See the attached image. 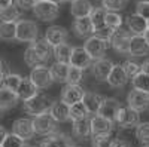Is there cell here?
Masks as SVG:
<instances>
[{
	"mask_svg": "<svg viewBox=\"0 0 149 147\" xmlns=\"http://www.w3.org/2000/svg\"><path fill=\"white\" fill-rule=\"evenodd\" d=\"M6 129L3 128V126H0V146H2V143H3V140H5V137H6Z\"/></svg>",
	"mask_w": 149,
	"mask_h": 147,
	"instance_id": "816d5d0a",
	"label": "cell"
},
{
	"mask_svg": "<svg viewBox=\"0 0 149 147\" xmlns=\"http://www.w3.org/2000/svg\"><path fill=\"white\" fill-rule=\"evenodd\" d=\"M143 37H145V39H146V42L149 43V28H148V30L143 33Z\"/></svg>",
	"mask_w": 149,
	"mask_h": 147,
	"instance_id": "f5cc1de1",
	"label": "cell"
},
{
	"mask_svg": "<svg viewBox=\"0 0 149 147\" xmlns=\"http://www.w3.org/2000/svg\"><path fill=\"white\" fill-rule=\"evenodd\" d=\"M72 132L76 138L85 140L91 135V125H90V119H81V120H74L73 126H72Z\"/></svg>",
	"mask_w": 149,
	"mask_h": 147,
	"instance_id": "d4e9b609",
	"label": "cell"
},
{
	"mask_svg": "<svg viewBox=\"0 0 149 147\" xmlns=\"http://www.w3.org/2000/svg\"><path fill=\"white\" fill-rule=\"evenodd\" d=\"M82 79H84V70L69 64L67 80H66V82H67V83H72V85H79Z\"/></svg>",
	"mask_w": 149,
	"mask_h": 147,
	"instance_id": "8d00e7d4",
	"label": "cell"
},
{
	"mask_svg": "<svg viewBox=\"0 0 149 147\" xmlns=\"http://www.w3.org/2000/svg\"><path fill=\"white\" fill-rule=\"evenodd\" d=\"M133 86L136 89H142V91L149 92V75H146L143 71H139L137 75L133 77Z\"/></svg>",
	"mask_w": 149,
	"mask_h": 147,
	"instance_id": "d590c367",
	"label": "cell"
},
{
	"mask_svg": "<svg viewBox=\"0 0 149 147\" xmlns=\"http://www.w3.org/2000/svg\"><path fill=\"white\" fill-rule=\"evenodd\" d=\"M149 52V43L143 37V34H133L130 37L128 54L133 57H143Z\"/></svg>",
	"mask_w": 149,
	"mask_h": 147,
	"instance_id": "5bb4252c",
	"label": "cell"
},
{
	"mask_svg": "<svg viewBox=\"0 0 149 147\" xmlns=\"http://www.w3.org/2000/svg\"><path fill=\"white\" fill-rule=\"evenodd\" d=\"M10 5H14V0H0V9H5Z\"/></svg>",
	"mask_w": 149,
	"mask_h": 147,
	"instance_id": "f907efd6",
	"label": "cell"
},
{
	"mask_svg": "<svg viewBox=\"0 0 149 147\" xmlns=\"http://www.w3.org/2000/svg\"><path fill=\"white\" fill-rule=\"evenodd\" d=\"M63 2H67V0H63Z\"/></svg>",
	"mask_w": 149,
	"mask_h": 147,
	"instance_id": "6125c7cd",
	"label": "cell"
},
{
	"mask_svg": "<svg viewBox=\"0 0 149 147\" xmlns=\"http://www.w3.org/2000/svg\"><path fill=\"white\" fill-rule=\"evenodd\" d=\"M17 36V22H2L0 24V39L14 40Z\"/></svg>",
	"mask_w": 149,
	"mask_h": 147,
	"instance_id": "836d02e7",
	"label": "cell"
},
{
	"mask_svg": "<svg viewBox=\"0 0 149 147\" xmlns=\"http://www.w3.org/2000/svg\"><path fill=\"white\" fill-rule=\"evenodd\" d=\"M93 5L90 0H72V6H70V12L74 18H81V17H90L91 10H93Z\"/></svg>",
	"mask_w": 149,
	"mask_h": 147,
	"instance_id": "603a6c76",
	"label": "cell"
},
{
	"mask_svg": "<svg viewBox=\"0 0 149 147\" xmlns=\"http://www.w3.org/2000/svg\"><path fill=\"white\" fill-rule=\"evenodd\" d=\"M37 92H39V89H37V86L31 82V79L30 77H22V80L19 83V88L17 89V94H18L19 100H22V101L29 100V98H31Z\"/></svg>",
	"mask_w": 149,
	"mask_h": 147,
	"instance_id": "cb8c5ba5",
	"label": "cell"
},
{
	"mask_svg": "<svg viewBox=\"0 0 149 147\" xmlns=\"http://www.w3.org/2000/svg\"><path fill=\"white\" fill-rule=\"evenodd\" d=\"M2 110H3V107H2V106H0V113H2Z\"/></svg>",
	"mask_w": 149,
	"mask_h": 147,
	"instance_id": "9f6ffc18",
	"label": "cell"
},
{
	"mask_svg": "<svg viewBox=\"0 0 149 147\" xmlns=\"http://www.w3.org/2000/svg\"><path fill=\"white\" fill-rule=\"evenodd\" d=\"M19 18V9L15 5H10L5 9H0V21L2 22H17Z\"/></svg>",
	"mask_w": 149,
	"mask_h": 147,
	"instance_id": "d6a6232c",
	"label": "cell"
},
{
	"mask_svg": "<svg viewBox=\"0 0 149 147\" xmlns=\"http://www.w3.org/2000/svg\"><path fill=\"white\" fill-rule=\"evenodd\" d=\"M127 0H102V5L106 10H121L125 6Z\"/></svg>",
	"mask_w": 149,
	"mask_h": 147,
	"instance_id": "7bdbcfd3",
	"label": "cell"
},
{
	"mask_svg": "<svg viewBox=\"0 0 149 147\" xmlns=\"http://www.w3.org/2000/svg\"><path fill=\"white\" fill-rule=\"evenodd\" d=\"M106 48H107V45H106L100 37H97L95 34H94V36H90V37L86 39L85 45H84V49L88 52V55H90L93 59L103 58Z\"/></svg>",
	"mask_w": 149,
	"mask_h": 147,
	"instance_id": "30bf717a",
	"label": "cell"
},
{
	"mask_svg": "<svg viewBox=\"0 0 149 147\" xmlns=\"http://www.w3.org/2000/svg\"><path fill=\"white\" fill-rule=\"evenodd\" d=\"M55 128H57V122L49 115V112L33 116V129L37 135H43V137L49 135V134L55 132Z\"/></svg>",
	"mask_w": 149,
	"mask_h": 147,
	"instance_id": "7a4b0ae2",
	"label": "cell"
},
{
	"mask_svg": "<svg viewBox=\"0 0 149 147\" xmlns=\"http://www.w3.org/2000/svg\"><path fill=\"white\" fill-rule=\"evenodd\" d=\"M67 147H73V146H72V144H70V146H67Z\"/></svg>",
	"mask_w": 149,
	"mask_h": 147,
	"instance_id": "680465c9",
	"label": "cell"
},
{
	"mask_svg": "<svg viewBox=\"0 0 149 147\" xmlns=\"http://www.w3.org/2000/svg\"><path fill=\"white\" fill-rule=\"evenodd\" d=\"M130 30H127V27L124 28L122 26L112 30V36H110V46L115 49L119 54H128V46H130Z\"/></svg>",
	"mask_w": 149,
	"mask_h": 147,
	"instance_id": "5b68a950",
	"label": "cell"
},
{
	"mask_svg": "<svg viewBox=\"0 0 149 147\" xmlns=\"http://www.w3.org/2000/svg\"><path fill=\"white\" fill-rule=\"evenodd\" d=\"M143 147H149V146H143Z\"/></svg>",
	"mask_w": 149,
	"mask_h": 147,
	"instance_id": "91938a15",
	"label": "cell"
},
{
	"mask_svg": "<svg viewBox=\"0 0 149 147\" xmlns=\"http://www.w3.org/2000/svg\"><path fill=\"white\" fill-rule=\"evenodd\" d=\"M91 57L88 55V52L85 51L84 48H73V51H72V55H70V59H69V64L70 66H74V67H78V68H88L91 66Z\"/></svg>",
	"mask_w": 149,
	"mask_h": 147,
	"instance_id": "9a60e30c",
	"label": "cell"
},
{
	"mask_svg": "<svg viewBox=\"0 0 149 147\" xmlns=\"http://www.w3.org/2000/svg\"><path fill=\"white\" fill-rule=\"evenodd\" d=\"M115 124H118L121 128H133L139 124V112L133 110L131 107H121L116 113Z\"/></svg>",
	"mask_w": 149,
	"mask_h": 147,
	"instance_id": "ba28073f",
	"label": "cell"
},
{
	"mask_svg": "<svg viewBox=\"0 0 149 147\" xmlns=\"http://www.w3.org/2000/svg\"><path fill=\"white\" fill-rule=\"evenodd\" d=\"M113 67V63L110 59H106V58H98L95 59V63L93 64V75L97 80H106L109 73Z\"/></svg>",
	"mask_w": 149,
	"mask_h": 147,
	"instance_id": "ac0fdd59",
	"label": "cell"
},
{
	"mask_svg": "<svg viewBox=\"0 0 149 147\" xmlns=\"http://www.w3.org/2000/svg\"><path fill=\"white\" fill-rule=\"evenodd\" d=\"M73 33L78 36V37H86L91 33H94V27L91 24L90 17H81V18H74L73 21Z\"/></svg>",
	"mask_w": 149,
	"mask_h": 147,
	"instance_id": "2e32d148",
	"label": "cell"
},
{
	"mask_svg": "<svg viewBox=\"0 0 149 147\" xmlns=\"http://www.w3.org/2000/svg\"><path fill=\"white\" fill-rule=\"evenodd\" d=\"M127 101H128V107H131L133 110L140 113L149 107V92L134 88L128 92Z\"/></svg>",
	"mask_w": 149,
	"mask_h": 147,
	"instance_id": "52a82bcc",
	"label": "cell"
},
{
	"mask_svg": "<svg viewBox=\"0 0 149 147\" xmlns=\"http://www.w3.org/2000/svg\"><path fill=\"white\" fill-rule=\"evenodd\" d=\"M18 94L6 86H0V106L3 108H9L18 103Z\"/></svg>",
	"mask_w": 149,
	"mask_h": 147,
	"instance_id": "83f0119b",
	"label": "cell"
},
{
	"mask_svg": "<svg viewBox=\"0 0 149 147\" xmlns=\"http://www.w3.org/2000/svg\"><path fill=\"white\" fill-rule=\"evenodd\" d=\"M84 95H85V89L81 85L67 83L63 88V91H61V101L66 103L67 106H72V104H76V103L82 101Z\"/></svg>",
	"mask_w": 149,
	"mask_h": 147,
	"instance_id": "9c48e42d",
	"label": "cell"
},
{
	"mask_svg": "<svg viewBox=\"0 0 149 147\" xmlns=\"http://www.w3.org/2000/svg\"><path fill=\"white\" fill-rule=\"evenodd\" d=\"M22 147H30V146H27V144H26V143H24V146H22Z\"/></svg>",
	"mask_w": 149,
	"mask_h": 147,
	"instance_id": "11a10c76",
	"label": "cell"
},
{
	"mask_svg": "<svg viewBox=\"0 0 149 147\" xmlns=\"http://www.w3.org/2000/svg\"><path fill=\"white\" fill-rule=\"evenodd\" d=\"M45 39L48 40V43L51 45L52 48H55L57 45L66 42V39H67V30L63 28V27H60V26H52V27H49L46 30Z\"/></svg>",
	"mask_w": 149,
	"mask_h": 147,
	"instance_id": "e0dca14e",
	"label": "cell"
},
{
	"mask_svg": "<svg viewBox=\"0 0 149 147\" xmlns=\"http://www.w3.org/2000/svg\"><path fill=\"white\" fill-rule=\"evenodd\" d=\"M49 115L55 119V122H66L69 120V106L63 101L52 103L49 108Z\"/></svg>",
	"mask_w": 149,
	"mask_h": 147,
	"instance_id": "484cf974",
	"label": "cell"
},
{
	"mask_svg": "<svg viewBox=\"0 0 149 147\" xmlns=\"http://www.w3.org/2000/svg\"><path fill=\"white\" fill-rule=\"evenodd\" d=\"M49 2H54V3H60L61 0H49Z\"/></svg>",
	"mask_w": 149,
	"mask_h": 147,
	"instance_id": "db71d44e",
	"label": "cell"
},
{
	"mask_svg": "<svg viewBox=\"0 0 149 147\" xmlns=\"http://www.w3.org/2000/svg\"><path fill=\"white\" fill-rule=\"evenodd\" d=\"M136 14H139L143 18L149 19V2H145V0L137 2V5H136Z\"/></svg>",
	"mask_w": 149,
	"mask_h": 147,
	"instance_id": "f6af8a7d",
	"label": "cell"
},
{
	"mask_svg": "<svg viewBox=\"0 0 149 147\" xmlns=\"http://www.w3.org/2000/svg\"><path fill=\"white\" fill-rule=\"evenodd\" d=\"M90 125H91V134L97 135V134H110L113 129V122L103 117L102 115L95 113L90 119Z\"/></svg>",
	"mask_w": 149,
	"mask_h": 147,
	"instance_id": "4fadbf2b",
	"label": "cell"
},
{
	"mask_svg": "<svg viewBox=\"0 0 149 147\" xmlns=\"http://www.w3.org/2000/svg\"><path fill=\"white\" fill-rule=\"evenodd\" d=\"M122 68H124V71H125V75H127L128 79H133L140 71V66L133 63V61H125V63L122 64Z\"/></svg>",
	"mask_w": 149,
	"mask_h": 147,
	"instance_id": "ee69618b",
	"label": "cell"
},
{
	"mask_svg": "<svg viewBox=\"0 0 149 147\" xmlns=\"http://www.w3.org/2000/svg\"><path fill=\"white\" fill-rule=\"evenodd\" d=\"M127 27L133 34H143L148 30V19L139 14H133L127 19Z\"/></svg>",
	"mask_w": 149,
	"mask_h": 147,
	"instance_id": "7402d4cb",
	"label": "cell"
},
{
	"mask_svg": "<svg viewBox=\"0 0 149 147\" xmlns=\"http://www.w3.org/2000/svg\"><path fill=\"white\" fill-rule=\"evenodd\" d=\"M72 51H73V48L69 43L63 42V43H60V45H57L54 48V55H55L57 61H61V63H69Z\"/></svg>",
	"mask_w": 149,
	"mask_h": 147,
	"instance_id": "1f68e13d",
	"label": "cell"
},
{
	"mask_svg": "<svg viewBox=\"0 0 149 147\" xmlns=\"http://www.w3.org/2000/svg\"><path fill=\"white\" fill-rule=\"evenodd\" d=\"M31 46H33V49H34V52L37 54V57L40 58L42 64H45L46 61L52 57V54H54V48L48 43L46 39H40V40L36 39V40L31 43Z\"/></svg>",
	"mask_w": 149,
	"mask_h": 147,
	"instance_id": "44dd1931",
	"label": "cell"
},
{
	"mask_svg": "<svg viewBox=\"0 0 149 147\" xmlns=\"http://www.w3.org/2000/svg\"><path fill=\"white\" fill-rule=\"evenodd\" d=\"M102 101H103V97L95 92H85V95L82 98V103L85 104L86 110L93 115H95L98 112V107H100Z\"/></svg>",
	"mask_w": 149,
	"mask_h": 147,
	"instance_id": "4316f807",
	"label": "cell"
},
{
	"mask_svg": "<svg viewBox=\"0 0 149 147\" xmlns=\"http://www.w3.org/2000/svg\"><path fill=\"white\" fill-rule=\"evenodd\" d=\"M67 146H70L69 137L60 132H52L49 135H45V138L39 144V147H67Z\"/></svg>",
	"mask_w": 149,
	"mask_h": 147,
	"instance_id": "ffe728a7",
	"label": "cell"
},
{
	"mask_svg": "<svg viewBox=\"0 0 149 147\" xmlns=\"http://www.w3.org/2000/svg\"><path fill=\"white\" fill-rule=\"evenodd\" d=\"M140 71L146 73V75H149V59H146L143 64H140Z\"/></svg>",
	"mask_w": 149,
	"mask_h": 147,
	"instance_id": "681fc988",
	"label": "cell"
},
{
	"mask_svg": "<svg viewBox=\"0 0 149 147\" xmlns=\"http://www.w3.org/2000/svg\"><path fill=\"white\" fill-rule=\"evenodd\" d=\"M24 61H26V64L30 66V67H36V66L42 64L40 58L37 57V54L34 52V49H33L31 45L26 49V52H24Z\"/></svg>",
	"mask_w": 149,
	"mask_h": 147,
	"instance_id": "ab89813d",
	"label": "cell"
},
{
	"mask_svg": "<svg viewBox=\"0 0 149 147\" xmlns=\"http://www.w3.org/2000/svg\"><path fill=\"white\" fill-rule=\"evenodd\" d=\"M112 137L110 134H97L93 135V147H110Z\"/></svg>",
	"mask_w": 149,
	"mask_h": 147,
	"instance_id": "60d3db41",
	"label": "cell"
},
{
	"mask_svg": "<svg viewBox=\"0 0 149 147\" xmlns=\"http://www.w3.org/2000/svg\"><path fill=\"white\" fill-rule=\"evenodd\" d=\"M30 79L31 82L37 86V89H45L49 88L51 83L54 82L52 76H51V70H49L46 66L39 64L36 67H31V73H30Z\"/></svg>",
	"mask_w": 149,
	"mask_h": 147,
	"instance_id": "8992f818",
	"label": "cell"
},
{
	"mask_svg": "<svg viewBox=\"0 0 149 147\" xmlns=\"http://www.w3.org/2000/svg\"><path fill=\"white\" fill-rule=\"evenodd\" d=\"M145 2H149V0H145Z\"/></svg>",
	"mask_w": 149,
	"mask_h": 147,
	"instance_id": "94428289",
	"label": "cell"
},
{
	"mask_svg": "<svg viewBox=\"0 0 149 147\" xmlns=\"http://www.w3.org/2000/svg\"><path fill=\"white\" fill-rule=\"evenodd\" d=\"M17 2V6H19L21 9H33L34 3L37 2V0H15Z\"/></svg>",
	"mask_w": 149,
	"mask_h": 147,
	"instance_id": "7dc6e473",
	"label": "cell"
},
{
	"mask_svg": "<svg viewBox=\"0 0 149 147\" xmlns=\"http://www.w3.org/2000/svg\"><path fill=\"white\" fill-rule=\"evenodd\" d=\"M22 146H24V140L19 138L18 135H15L14 132L6 134V137L2 143V147H22Z\"/></svg>",
	"mask_w": 149,
	"mask_h": 147,
	"instance_id": "b9f144b4",
	"label": "cell"
},
{
	"mask_svg": "<svg viewBox=\"0 0 149 147\" xmlns=\"http://www.w3.org/2000/svg\"><path fill=\"white\" fill-rule=\"evenodd\" d=\"M37 26L34 21L30 19H18L17 21V36L15 39L19 42H30L33 43L37 39Z\"/></svg>",
	"mask_w": 149,
	"mask_h": 147,
	"instance_id": "277c9868",
	"label": "cell"
},
{
	"mask_svg": "<svg viewBox=\"0 0 149 147\" xmlns=\"http://www.w3.org/2000/svg\"><path fill=\"white\" fill-rule=\"evenodd\" d=\"M121 103L118 100H115V98H103V101L100 104V107H98V115H102L103 117L115 122V117H116V113L119 112L121 108Z\"/></svg>",
	"mask_w": 149,
	"mask_h": 147,
	"instance_id": "7c38bea8",
	"label": "cell"
},
{
	"mask_svg": "<svg viewBox=\"0 0 149 147\" xmlns=\"http://www.w3.org/2000/svg\"><path fill=\"white\" fill-rule=\"evenodd\" d=\"M106 9L102 6V8H94L90 14V19H91V24L94 27V31L98 30V28H103L104 27V18H106Z\"/></svg>",
	"mask_w": 149,
	"mask_h": 147,
	"instance_id": "4dcf8cb0",
	"label": "cell"
},
{
	"mask_svg": "<svg viewBox=\"0 0 149 147\" xmlns=\"http://www.w3.org/2000/svg\"><path fill=\"white\" fill-rule=\"evenodd\" d=\"M12 132H14L15 135H18L19 138H22L24 141L30 140L34 135L33 120L31 119H26V117L17 119L14 124H12Z\"/></svg>",
	"mask_w": 149,
	"mask_h": 147,
	"instance_id": "8fae6325",
	"label": "cell"
},
{
	"mask_svg": "<svg viewBox=\"0 0 149 147\" xmlns=\"http://www.w3.org/2000/svg\"><path fill=\"white\" fill-rule=\"evenodd\" d=\"M52 103L54 101L48 95L37 92L36 95L29 98V100H24V110H26L29 115H31V116H37V115L49 112Z\"/></svg>",
	"mask_w": 149,
	"mask_h": 147,
	"instance_id": "6da1fadb",
	"label": "cell"
},
{
	"mask_svg": "<svg viewBox=\"0 0 149 147\" xmlns=\"http://www.w3.org/2000/svg\"><path fill=\"white\" fill-rule=\"evenodd\" d=\"M136 138L140 143H143V146H149V122L137 124V128H136Z\"/></svg>",
	"mask_w": 149,
	"mask_h": 147,
	"instance_id": "74e56055",
	"label": "cell"
},
{
	"mask_svg": "<svg viewBox=\"0 0 149 147\" xmlns=\"http://www.w3.org/2000/svg\"><path fill=\"white\" fill-rule=\"evenodd\" d=\"M0 147H2V146H0Z\"/></svg>",
	"mask_w": 149,
	"mask_h": 147,
	"instance_id": "be15d7a7",
	"label": "cell"
},
{
	"mask_svg": "<svg viewBox=\"0 0 149 147\" xmlns=\"http://www.w3.org/2000/svg\"><path fill=\"white\" fill-rule=\"evenodd\" d=\"M106 80H107V83L110 85L112 88H121V86H124V85L127 83L128 77H127L125 71H124V68H122V64L121 66L115 64L113 67H112V70H110V73H109V76H107Z\"/></svg>",
	"mask_w": 149,
	"mask_h": 147,
	"instance_id": "d6986e66",
	"label": "cell"
},
{
	"mask_svg": "<svg viewBox=\"0 0 149 147\" xmlns=\"http://www.w3.org/2000/svg\"><path fill=\"white\" fill-rule=\"evenodd\" d=\"M148 28H149V19H148Z\"/></svg>",
	"mask_w": 149,
	"mask_h": 147,
	"instance_id": "6f0895ef",
	"label": "cell"
},
{
	"mask_svg": "<svg viewBox=\"0 0 149 147\" xmlns=\"http://www.w3.org/2000/svg\"><path fill=\"white\" fill-rule=\"evenodd\" d=\"M95 33V36L97 37H100L107 46L110 45V36H112V30L110 28H107V27H103V28H98V30H95L94 31Z\"/></svg>",
	"mask_w": 149,
	"mask_h": 147,
	"instance_id": "bcb514c9",
	"label": "cell"
},
{
	"mask_svg": "<svg viewBox=\"0 0 149 147\" xmlns=\"http://www.w3.org/2000/svg\"><path fill=\"white\" fill-rule=\"evenodd\" d=\"M21 80H22V76L15 75V73H8V75L5 76V80H3V86H6V88L17 92V89L19 88Z\"/></svg>",
	"mask_w": 149,
	"mask_h": 147,
	"instance_id": "f35d334b",
	"label": "cell"
},
{
	"mask_svg": "<svg viewBox=\"0 0 149 147\" xmlns=\"http://www.w3.org/2000/svg\"><path fill=\"white\" fill-rule=\"evenodd\" d=\"M90 115L91 113L86 110V107H85V104L82 101L69 106V119L73 120V122L74 120H81V119H86Z\"/></svg>",
	"mask_w": 149,
	"mask_h": 147,
	"instance_id": "f1b7e54d",
	"label": "cell"
},
{
	"mask_svg": "<svg viewBox=\"0 0 149 147\" xmlns=\"http://www.w3.org/2000/svg\"><path fill=\"white\" fill-rule=\"evenodd\" d=\"M58 3L49 0H37L33 6V14L40 21H52L58 15Z\"/></svg>",
	"mask_w": 149,
	"mask_h": 147,
	"instance_id": "3957f363",
	"label": "cell"
},
{
	"mask_svg": "<svg viewBox=\"0 0 149 147\" xmlns=\"http://www.w3.org/2000/svg\"><path fill=\"white\" fill-rule=\"evenodd\" d=\"M49 70H51V76H52V79L55 82H66L67 80L69 63H61V61H57V63Z\"/></svg>",
	"mask_w": 149,
	"mask_h": 147,
	"instance_id": "f546056e",
	"label": "cell"
},
{
	"mask_svg": "<svg viewBox=\"0 0 149 147\" xmlns=\"http://www.w3.org/2000/svg\"><path fill=\"white\" fill-rule=\"evenodd\" d=\"M122 26V17L115 10H107L106 12V18H104V27L115 30Z\"/></svg>",
	"mask_w": 149,
	"mask_h": 147,
	"instance_id": "e575fe53",
	"label": "cell"
},
{
	"mask_svg": "<svg viewBox=\"0 0 149 147\" xmlns=\"http://www.w3.org/2000/svg\"><path fill=\"white\" fill-rule=\"evenodd\" d=\"M110 147H130V144L125 140H121V138H112V144Z\"/></svg>",
	"mask_w": 149,
	"mask_h": 147,
	"instance_id": "c3c4849f",
	"label": "cell"
}]
</instances>
